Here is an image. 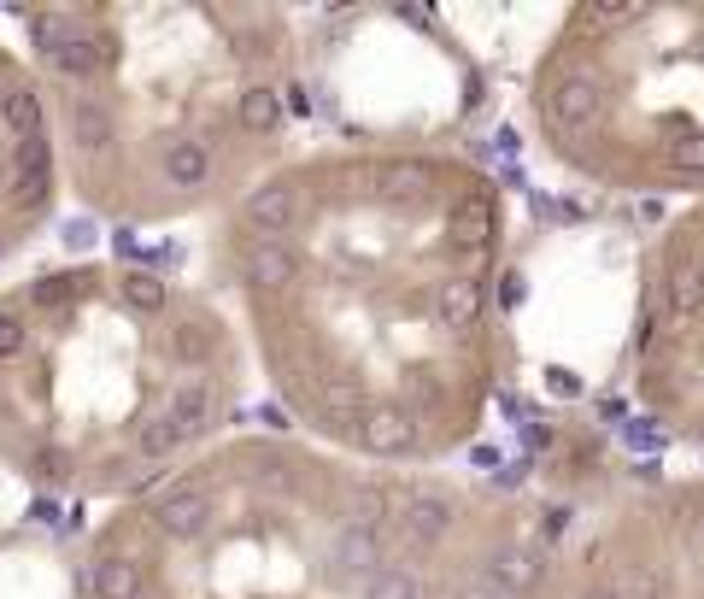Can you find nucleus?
I'll return each mask as SVG.
<instances>
[{
  "mask_svg": "<svg viewBox=\"0 0 704 599\" xmlns=\"http://www.w3.org/2000/svg\"><path fill=\"white\" fill-rule=\"evenodd\" d=\"M523 295H528V282L517 277V270H505V282H500V306H505V312H517Z\"/></svg>",
  "mask_w": 704,
  "mask_h": 599,
  "instance_id": "72a5a7b5",
  "label": "nucleus"
},
{
  "mask_svg": "<svg viewBox=\"0 0 704 599\" xmlns=\"http://www.w3.org/2000/svg\"><path fill=\"white\" fill-rule=\"evenodd\" d=\"M552 393H581V382H576L570 370H552Z\"/></svg>",
  "mask_w": 704,
  "mask_h": 599,
  "instance_id": "4c0bfd02",
  "label": "nucleus"
},
{
  "mask_svg": "<svg viewBox=\"0 0 704 599\" xmlns=\"http://www.w3.org/2000/svg\"><path fill=\"white\" fill-rule=\"evenodd\" d=\"M323 406H340V412H365V406H358V388H353V382H323Z\"/></svg>",
  "mask_w": 704,
  "mask_h": 599,
  "instance_id": "c756f323",
  "label": "nucleus"
},
{
  "mask_svg": "<svg viewBox=\"0 0 704 599\" xmlns=\"http://www.w3.org/2000/svg\"><path fill=\"white\" fill-rule=\"evenodd\" d=\"M593 19H599V24H628V19H640V7H623V0H599Z\"/></svg>",
  "mask_w": 704,
  "mask_h": 599,
  "instance_id": "7c9ffc66",
  "label": "nucleus"
},
{
  "mask_svg": "<svg viewBox=\"0 0 704 599\" xmlns=\"http://www.w3.org/2000/svg\"><path fill=\"white\" fill-rule=\"evenodd\" d=\"M599 107H605V89H599V77H563L558 89L546 95V112H552V124H563V130L593 124Z\"/></svg>",
  "mask_w": 704,
  "mask_h": 599,
  "instance_id": "423d86ee",
  "label": "nucleus"
},
{
  "mask_svg": "<svg viewBox=\"0 0 704 599\" xmlns=\"http://www.w3.org/2000/svg\"><path fill=\"white\" fill-rule=\"evenodd\" d=\"M165 418L177 423L182 435H200L205 423H212V382H200V376H194V382H182L177 393H170Z\"/></svg>",
  "mask_w": 704,
  "mask_h": 599,
  "instance_id": "ddd939ff",
  "label": "nucleus"
},
{
  "mask_svg": "<svg viewBox=\"0 0 704 599\" xmlns=\"http://www.w3.org/2000/svg\"><path fill=\"white\" fill-rule=\"evenodd\" d=\"M71 142L82 153H107L118 142V118L100 100H71Z\"/></svg>",
  "mask_w": 704,
  "mask_h": 599,
  "instance_id": "9b49d317",
  "label": "nucleus"
},
{
  "mask_svg": "<svg viewBox=\"0 0 704 599\" xmlns=\"http://www.w3.org/2000/svg\"><path fill=\"white\" fill-rule=\"evenodd\" d=\"M165 182L170 188H205L212 182V153L200 142H170L165 147Z\"/></svg>",
  "mask_w": 704,
  "mask_h": 599,
  "instance_id": "4468645a",
  "label": "nucleus"
},
{
  "mask_svg": "<svg viewBox=\"0 0 704 599\" xmlns=\"http://www.w3.org/2000/svg\"><path fill=\"white\" fill-rule=\"evenodd\" d=\"M611 594L616 599H658V576H651V570H616Z\"/></svg>",
  "mask_w": 704,
  "mask_h": 599,
  "instance_id": "a878e982",
  "label": "nucleus"
},
{
  "mask_svg": "<svg viewBox=\"0 0 704 599\" xmlns=\"http://www.w3.org/2000/svg\"><path fill=\"white\" fill-rule=\"evenodd\" d=\"M482 306H488V295H482V277H476V270H458V277H446L435 288V318H440L446 335H470L476 318H482Z\"/></svg>",
  "mask_w": 704,
  "mask_h": 599,
  "instance_id": "7ed1b4c3",
  "label": "nucleus"
},
{
  "mask_svg": "<svg viewBox=\"0 0 704 599\" xmlns=\"http://www.w3.org/2000/svg\"><path fill=\"white\" fill-rule=\"evenodd\" d=\"M634 441H640V447H663V435L651 430V423H634Z\"/></svg>",
  "mask_w": 704,
  "mask_h": 599,
  "instance_id": "e433bc0d",
  "label": "nucleus"
},
{
  "mask_svg": "<svg viewBox=\"0 0 704 599\" xmlns=\"http://www.w3.org/2000/svg\"><path fill=\"white\" fill-rule=\"evenodd\" d=\"M165 347H170L177 365H205V358L217 353L212 318H177V323H170V335H165Z\"/></svg>",
  "mask_w": 704,
  "mask_h": 599,
  "instance_id": "f8f14e48",
  "label": "nucleus"
},
{
  "mask_svg": "<svg viewBox=\"0 0 704 599\" xmlns=\"http://www.w3.org/2000/svg\"><path fill=\"white\" fill-rule=\"evenodd\" d=\"M388 518V500H382V493H358V500H353V523H365V529H376V523H382Z\"/></svg>",
  "mask_w": 704,
  "mask_h": 599,
  "instance_id": "c85d7f7f",
  "label": "nucleus"
},
{
  "mask_svg": "<svg viewBox=\"0 0 704 599\" xmlns=\"http://www.w3.org/2000/svg\"><path fill=\"white\" fill-rule=\"evenodd\" d=\"M19 177H54V147H47V135H30L19 142Z\"/></svg>",
  "mask_w": 704,
  "mask_h": 599,
  "instance_id": "393cba45",
  "label": "nucleus"
},
{
  "mask_svg": "<svg viewBox=\"0 0 704 599\" xmlns=\"http://www.w3.org/2000/svg\"><path fill=\"white\" fill-rule=\"evenodd\" d=\"M36 476H47V482H65V476H71V465H65V453H36Z\"/></svg>",
  "mask_w": 704,
  "mask_h": 599,
  "instance_id": "2f4dec72",
  "label": "nucleus"
},
{
  "mask_svg": "<svg viewBox=\"0 0 704 599\" xmlns=\"http://www.w3.org/2000/svg\"><path fill=\"white\" fill-rule=\"evenodd\" d=\"M581 599H616L611 588H588V594H581Z\"/></svg>",
  "mask_w": 704,
  "mask_h": 599,
  "instance_id": "ea45409f",
  "label": "nucleus"
},
{
  "mask_svg": "<svg viewBox=\"0 0 704 599\" xmlns=\"http://www.w3.org/2000/svg\"><path fill=\"white\" fill-rule=\"evenodd\" d=\"M12 195H19L24 207H42V200L54 195V177H30V182H19V188H12Z\"/></svg>",
  "mask_w": 704,
  "mask_h": 599,
  "instance_id": "473e14b6",
  "label": "nucleus"
},
{
  "mask_svg": "<svg viewBox=\"0 0 704 599\" xmlns=\"http://www.w3.org/2000/svg\"><path fill=\"white\" fill-rule=\"evenodd\" d=\"M94 594L100 599H142V564L135 558H100L94 564Z\"/></svg>",
  "mask_w": 704,
  "mask_h": 599,
  "instance_id": "a211bd4d",
  "label": "nucleus"
},
{
  "mask_svg": "<svg viewBox=\"0 0 704 599\" xmlns=\"http://www.w3.org/2000/svg\"><path fill=\"white\" fill-rule=\"evenodd\" d=\"M300 277V253L288 242H253L247 247V282L259 288V295H282V288H294Z\"/></svg>",
  "mask_w": 704,
  "mask_h": 599,
  "instance_id": "0eeeda50",
  "label": "nucleus"
},
{
  "mask_svg": "<svg viewBox=\"0 0 704 599\" xmlns=\"http://www.w3.org/2000/svg\"><path fill=\"white\" fill-rule=\"evenodd\" d=\"M30 306H42V312H54V306H71L77 300V277L71 270H59V277H42V282H30Z\"/></svg>",
  "mask_w": 704,
  "mask_h": 599,
  "instance_id": "5701e85b",
  "label": "nucleus"
},
{
  "mask_svg": "<svg viewBox=\"0 0 704 599\" xmlns=\"http://www.w3.org/2000/svg\"><path fill=\"white\" fill-rule=\"evenodd\" d=\"M259 418L270 423V430H288V423H294V418H288V412H282V406H265V412H259Z\"/></svg>",
  "mask_w": 704,
  "mask_h": 599,
  "instance_id": "58836bf2",
  "label": "nucleus"
},
{
  "mask_svg": "<svg viewBox=\"0 0 704 599\" xmlns=\"http://www.w3.org/2000/svg\"><path fill=\"white\" fill-rule=\"evenodd\" d=\"M235 118H242V130H253V135L282 130V95L265 89V82H253V89L235 100Z\"/></svg>",
  "mask_w": 704,
  "mask_h": 599,
  "instance_id": "dca6fc26",
  "label": "nucleus"
},
{
  "mask_svg": "<svg viewBox=\"0 0 704 599\" xmlns=\"http://www.w3.org/2000/svg\"><path fill=\"white\" fill-rule=\"evenodd\" d=\"M153 523L165 529L170 541H194L205 523H212V493L205 488H170V493H159V500H153Z\"/></svg>",
  "mask_w": 704,
  "mask_h": 599,
  "instance_id": "20e7f679",
  "label": "nucleus"
},
{
  "mask_svg": "<svg viewBox=\"0 0 704 599\" xmlns=\"http://www.w3.org/2000/svg\"><path fill=\"white\" fill-rule=\"evenodd\" d=\"M294 212H300V195H294V182H265V188H253L247 195V207L242 218L253 230H265V242H277V235L294 224Z\"/></svg>",
  "mask_w": 704,
  "mask_h": 599,
  "instance_id": "6e6552de",
  "label": "nucleus"
},
{
  "mask_svg": "<svg viewBox=\"0 0 704 599\" xmlns=\"http://www.w3.org/2000/svg\"><path fill=\"white\" fill-rule=\"evenodd\" d=\"M704 312V270L675 265L669 270V318H699Z\"/></svg>",
  "mask_w": 704,
  "mask_h": 599,
  "instance_id": "6ab92c4d",
  "label": "nucleus"
},
{
  "mask_svg": "<svg viewBox=\"0 0 704 599\" xmlns=\"http://www.w3.org/2000/svg\"><path fill=\"white\" fill-rule=\"evenodd\" d=\"M365 599H423V581L411 570H382V576H370Z\"/></svg>",
  "mask_w": 704,
  "mask_h": 599,
  "instance_id": "b1692460",
  "label": "nucleus"
},
{
  "mask_svg": "<svg viewBox=\"0 0 704 599\" xmlns=\"http://www.w3.org/2000/svg\"><path fill=\"white\" fill-rule=\"evenodd\" d=\"M0 124H7L19 142L30 135H47V112H42V95L30 89V82H12L7 95H0Z\"/></svg>",
  "mask_w": 704,
  "mask_h": 599,
  "instance_id": "9d476101",
  "label": "nucleus"
},
{
  "mask_svg": "<svg viewBox=\"0 0 704 599\" xmlns=\"http://www.w3.org/2000/svg\"><path fill=\"white\" fill-rule=\"evenodd\" d=\"M182 441H188V435L177 430V423H170L165 412H153L142 430H135V453H142V458H170V453L182 447Z\"/></svg>",
  "mask_w": 704,
  "mask_h": 599,
  "instance_id": "aec40b11",
  "label": "nucleus"
},
{
  "mask_svg": "<svg viewBox=\"0 0 704 599\" xmlns=\"http://www.w3.org/2000/svg\"><path fill=\"white\" fill-rule=\"evenodd\" d=\"M329 564H335V576H382V535H376V529H365V523L335 529Z\"/></svg>",
  "mask_w": 704,
  "mask_h": 599,
  "instance_id": "39448f33",
  "label": "nucleus"
},
{
  "mask_svg": "<svg viewBox=\"0 0 704 599\" xmlns=\"http://www.w3.org/2000/svg\"><path fill=\"white\" fill-rule=\"evenodd\" d=\"M488 581L500 594L517 599V594H528V588H540V581H546V558L535 553V546H500V553L488 558Z\"/></svg>",
  "mask_w": 704,
  "mask_h": 599,
  "instance_id": "1a4fd4ad",
  "label": "nucleus"
},
{
  "mask_svg": "<svg viewBox=\"0 0 704 599\" xmlns=\"http://www.w3.org/2000/svg\"><path fill=\"white\" fill-rule=\"evenodd\" d=\"M89 242H94L89 224H65V247H89Z\"/></svg>",
  "mask_w": 704,
  "mask_h": 599,
  "instance_id": "c9c22d12",
  "label": "nucleus"
},
{
  "mask_svg": "<svg viewBox=\"0 0 704 599\" xmlns=\"http://www.w3.org/2000/svg\"><path fill=\"white\" fill-rule=\"evenodd\" d=\"M353 435H358V447L376 453V458L417 447V423H411V412H400V406H365L358 423H353Z\"/></svg>",
  "mask_w": 704,
  "mask_h": 599,
  "instance_id": "f257e3e1",
  "label": "nucleus"
},
{
  "mask_svg": "<svg viewBox=\"0 0 704 599\" xmlns=\"http://www.w3.org/2000/svg\"><path fill=\"white\" fill-rule=\"evenodd\" d=\"M669 165L675 170H704V130H686L669 142Z\"/></svg>",
  "mask_w": 704,
  "mask_h": 599,
  "instance_id": "bb28decb",
  "label": "nucleus"
},
{
  "mask_svg": "<svg viewBox=\"0 0 704 599\" xmlns=\"http://www.w3.org/2000/svg\"><path fill=\"white\" fill-rule=\"evenodd\" d=\"M47 65H54L59 77H71V82H82V77H100L112 65V42L107 36H94V30H65V36L42 54Z\"/></svg>",
  "mask_w": 704,
  "mask_h": 599,
  "instance_id": "f03ea898",
  "label": "nucleus"
},
{
  "mask_svg": "<svg viewBox=\"0 0 704 599\" xmlns=\"http://www.w3.org/2000/svg\"><path fill=\"white\" fill-rule=\"evenodd\" d=\"M428 188H435V177H428L423 159H400V165H388L382 177H376V195L382 200H423Z\"/></svg>",
  "mask_w": 704,
  "mask_h": 599,
  "instance_id": "f3484780",
  "label": "nucleus"
},
{
  "mask_svg": "<svg viewBox=\"0 0 704 599\" xmlns=\"http://www.w3.org/2000/svg\"><path fill=\"white\" fill-rule=\"evenodd\" d=\"M24 341H30V330H24V318L0 312V358H19V353H24Z\"/></svg>",
  "mask_w": 704,
  "mask_h": 599,
  "instance_id": "cd10ccee",
  "label": "nucleus"
},
{
  "mask_svg": "<svg viewBox=\"0 0 704 599\" xmlns=\"http://www.w3.org/2000/svg\"><path fill=\"white\" fill-rule=\"evenodd\" d=\"M446 523H452V511H446L440 500H411L405 506V535L411 541H440Z\"/></svg>",
  "mask_w": 704,
  "mask_h": 599,
  "instance_id": "412c9836",
  "label": "nucleus"
},
{
  "mask_svg": "<svg viewBox=\"0 0 704 599\" xmlns=\"http://www.w3.org/2000/svg\"><path fill=\"white\" fill-rule=\"evenodd\" d=\"M124 306H135V312H165V277H153V270H124Z\"/></svg>",
  "mask_w": 704,
  "mask_h": 599,
  "instance_id": "4be33fe9",
  "label": "nucleus"
},
{
  "mask_svg": "<svg viewBox=\"0 0 704 599\" xmlns=\"http://www.w3.org/2000/svg\"><path fill=\"white\" fill-rule=\"evenodd\" d=\"M699 553H704V523H699Z\"/></svg>",
  "mask_w": 704,
  "mask_h": 599,
  "instance_id": "a19ab883",
  "label": "nucleus"
},
{
  "mask_svg": "<svg viewBox=\"0 0 704 599\" xmlns=\"http://www.w3.org/2000/svg\"><path fill=\"white\" fill-rule=\"evenodd\" d=\"M488 242H493V207H488V195H476L470 207L452 212V247L458 253H488Z\"/></svg>",
  "mask_w": 704,
  "mask_h": 599,
  "instance_id": "2eb2a0df",
  "label": "nucleus"
},
{
  "mask_svg": "<svg viewBox=\"0 0 704 599\" xmlns=\"http://www.w3.org/2000/svg\"><path fill=\"white\" fill-rule=\"evenodd\" d=\"M458 599H511V594H500L493 581H470V588H463Z\"/></svg>",
  "mask_w": 704,
  "mask_h": 599,
  "instance_id": "f704fd0d",
  "label": "nucleus"
}]
</instances>
